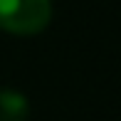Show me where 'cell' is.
Wrapping results in <instances>:
<instances>
[{
	"label": "cell",
	"mask_w": 121,
	"mask_h": 121,
	"mask_svg": "<svg viewBox=\"0 0 121 121\" xmlns=\"http://www.w3.org/2000/svg\"><path fill=\"white\" fill-rule=\"evenodd\" d=\"M52 20L49 0H0V27L10 35H37Z\"/></svg>",
	"instance_id": "obj_1"
},
{
	"label": "cell",
	"mask_w": 121,
	"mask_h": 121,
	"mask_svg": "<svg viewBox=\"0 0 121 121\" xmlns=\"http://www.w3.org/2000/svg\"><path fill=\"white\" fill-rule=\"evenodd\" d=\"M27 116H30V104L20 91H0V121H27Z\"/></svg>",
	"instance_id": "obj_2"
}]
</instances>
